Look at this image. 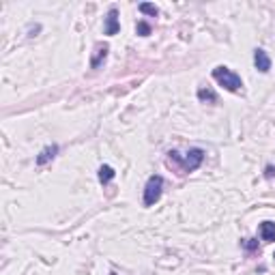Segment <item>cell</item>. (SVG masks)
Returning a JSON list of instances; mask_svg holds the SVG:
<instances>
[{
    "instance_id": "5bb4252c",
    "label": "cell",
    "mask_w": 275,
    "mask_h": 275,
    "mask_svg": "<svg viewBox=\"0 0 275 275\" xmlns=\"http://www.w3.org/2000/svg\"><path fill=\"white\" fill-rule=\"evenodd\" d=\"M264 176H266V179H273V176H275V166H271V164L266 166L264 168Z\"/></svg>"
},
{
    "instance_id": "5b68a950",
    "label": "cell",
    "mask_w": 275,
    "mask_h": 275,
    "mask_svg": "<svg viewBox=\"0 0 275 275\" xmlns=\"http://www.w3.org/2000/svg\"><path fill=\"white\" fill-rule=\"evenodd\" d=\"M108 52H110V45L108 43H97L95 45V52L91 56V69H99L101 64L106 62Z\"/></svg>"
},
{
    "instance_id": "4fadbf2b",
    "label": "cell",
    "mask_w": 275,
    "mask_h": 275,
    "mask_svg": "<svg viewBox=\"0 0 275 275\" xmlns=\"http://www.w3.org/2000/svg\"><path fill=\"white\" fill-rule=\"evenodd\" d=\"M243 247L247 249V252H256V249H258V241L256 239H243Z\"/></svg>"
},
{
    "instance_id": "7c38bea8",
    "label": "cell",
    "mask_w": 275,
    "mask_h": 275,
    "mask_svg": "<svg viewBox=\"0 0 275 275\" xmlns=\"http://www.w3.org/2000/svg\"><path fill=\"white\" fill-rule=\"evenodd\" d=\"M151 30H153V28H151V24H149V22H144V20L135 24V32H138L140 37H149V35H151Z\"/></svg>"
},
{
    "instance_id": "277c9868",
    "label": "cell",
    "mask_w": 275,
    "mask_h": 275,
    "mask_svg": "<svg viewBox=\"0 0 275 275\" xmlns=\"http://www.w3.org/2000/svg\"><path fill=\"white\" fill-rule=\"evenodd\" d=\"M120 30V22H118V9L116 7H110V11L106 15V26H103V35L114 37Z\"/></svg>"
},
{
    "instance_id": "6da1fadb",
    "label": "cell",
    "mask_w": 275,
    "mask_h": 275,
    "mask_svg": "<svg viewBox=\"0 0 275 275\" xmlns=\"http://www.w3.org/2000/svg\"><path fill=\"white\" fill-rule=\"evenodd\" d=\"M204 161V151L202 149H189L185 155H181L179 151H168L166 164L168 168L176 170L179 174H187V172H196Z\"/></svg>"
},
{
    "instance_id": "8992f818",
    "label": "cell",
    "mask_w": 275,
    "mask_h": 275,
    "mask_svg": "<svg viewBox=\"0 0 275 275\" xmlns=\"http://www.w3.org/2000/svg\"><path fill=\"white\" fill-rule=\"evenodd\" d=\"M254 67L260 71V74H269V71H271V58H269V54H266L262 47L254 50Z\"/></svg>"
},
{
    "instance_id": "7a4b0ae2",
    "label": "cell",
    "mask_w": 275,
    "mask_h": 275,
    "mask_svg": "<svg viewBox=\"0 0 275 275\" xmlns=\"http://www.w3.org/2000/svg\"><path fill=\"white\" fill-rule=\"evenodd\" d=\"M211 76H213V80L217 84L226 88V91H230V93H241V91H243V80H241V76L234 74V71L230 67H226V64L215 67Z\"/></svg>"
},
{
    "instance_id": "3957f363",
    "label": "cell",
    "mask_w": 275,
    "mask_h": 275,
    "mask_svg": "<svg viewBox=\"0 0 275 275\" xmlns=\"http://www.w3.org/2000/svg\"><path fill=\"white\" fill-rule=\"evenodd\" d=\"M161 191H164V179L159 174L149 176L147 185H144V196H142V204L144 207H153L157 204L161 198Z\"/></svg>"
},
{
    "instance_id": "9a60e30c",
    "label": "cell",
    "mask_w": 275,
    "mask_h": 275,
    "mask_svg": "<svg viewBox=\"0 0 275 275\" xmlns=\"http://www.w3.org/2000/svg\"><path fill=\"white\" fill-rule=\"evenodd\" d=\"M273 258H275V254H273Z\"/></svg>"
},
{
    "instance_id": "8fae6325",
    "label": "cell",
    "mask_w": 275,
    "mask_h": 275,
    "mask_svg": "<svg viewBox=\"0 0 275 275\" xmlns=\"http://www.w3.org/2000/svg\"><path fill=\"white\" fill-rule=\"evenodd\" d=\"M140 11L144 15H151V18H157V15H159V9H157L155 5H151V3H142L140 5Z\"/></svg>"
},
{
    "instance_id": "ba28073f",
    "label": "cell",
    "mask_w": 275,
    "mask_h": 275,
    "mask_svg": "<svg viewBox=\"0 0 275 275\" xmlns=\"http://www.w3.org/2000/svg\"><path fill=\"white\" fill-rule=\"evenodd\" d=\"M258 234H260V241H264V243H273L275 241V222H262L260 226H258Z\"/></svg>"
},
{
    "instance_id": "9c48e42d",
    "label": "cell",
    "mask_w": 275,
    "mask_h": 275,
    "mask_svg": "<svg viewBox=\"0 0 275 275\" xmlns=\"http://www.w3.org/2000/svg\"><path fill=\"white\" fill-rule=\"evenodd\" d=\"M97 176H99V183H101V185H108L110 181H114L116 172H114V168H112V166L103 164V166L99 168V172H97Z\"/></svg>"
},
{
    "instance_id": "30bf717a",
    "label": "cell",
    "mask_w": 275,
    "mask_h": 275,
    "mask_svg": "<svg viewBox=\"0 0 275 275\" xmlns=\"http://www.w3.org/2000/svg\"><path fill=\"white\" fill-rule=\"evenodd\" d=\"M198 99L202 103H217V95L211 88H198Z\"/></svg>"
},
{
    "instance_id": "52a82bcc",
    "label": "cell",
    "mask_w": 275,
    "mask_h": 275,
    "mask_svg": "<svg viewBox=\"0 0 275 275\" xmlns=\"http://www.w3.org/2000/svg\"><path fill=\"white\" fill-rule=\"evenodd\" d=\"M56 155H58V144H50V147H45V149L37 155L35 164H37V166H45V164H50V161H52Z\"/></svg>"
}]
</instances>
